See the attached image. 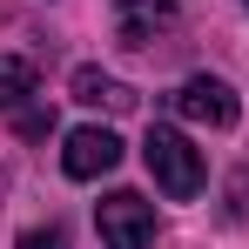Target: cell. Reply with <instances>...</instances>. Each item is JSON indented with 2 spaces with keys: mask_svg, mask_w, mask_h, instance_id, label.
Wrapping results in <instances>:
<instances>
[{
  "mask_svg": "<svg viewBox=\"0 0 249 249\" xmlns=\"http://www.w3.org/2000/svg\"><path fill=\"white\" fill-rule=\"evenodd\" d=\"M142 162H148V175H155V189L168 202H196L202 196V155H196V142L182 128H148Z\"/></svg>",
  "mask_w": 249,
  "mask_h": 249,
  "instance_id": "obj_1",
  "label": "cell"
},
{
  "mask_svg": "<svg viewBox=\"0 0 249 249\" xmlns=\"http://www.w3.org/2000/svg\"><path fill=\"white\" fill-rule=\"evenodd\" d=\"M94 229L108 249H148L155 243V202H142L135 189H115L94 202Z\"/></svg>",
  "mask_w": 249,
  "mask_h": 249,
  "instance_id": "obj_2",
  "label": "cell"
},
{
  "mask_svg": "<svg viewBox=\"0 0 249 249\" xmlns=\"http://www.w3.org/2000/svg\"><path fill=\"white\" fill-rule=\"evenodd\" d=\"M168 108H175L182 122H202V128H236V115H243L236 88L222 81V74H189V81L168 94Z\"/></svg>",
  "mask_w": 249,
  "mask_h": 249,
  "instance_id": "obj_3",
  "label": "cell"
},
{
  "mask_svg": "<svg viewBox=\"0 0 249 249\" xmlns=\"http://www.w3.org/2000/svg\"><path fill=\"white\" fill-rule=\"evenodd\" d=\"M115 162H122L115 128H74V135L61 142V168H68L74 182H94V175H108Z\"/></svg>",
  "mask_w": 249,
  "mask_h": 249,
  "instance_id": "obj_4",
  "label": "cell"
},
{
  "mask_svg": "<svg viewBox=\"0 0 249 249\" xmlns=\"http://www.w3.org/2000/svg\"><path fill=\"white\" fill-rule=\"evenodd\" d=\"M68 88H74L81 108H108V115H128V108H135V88H122L115 74H101V68H74Z\"/></svg>",
  "mask_w": 249,
  "mask_h": 249,
  "instance_id": "obj_5",
  "label": "cell"
},
{
  "mask_svg": "<svg viewBox=\"0 0 249 249\" xmlns=\"http://www.w3.org/2000/svg\"><path fill=\"white\" fill-rule=\"evenodd\" d=\"M115 14H122V41L148 47V34L175 20V0H115Z\"/></svg>",
  "mask_w": 249,
  "mask_h": 249,
  "instance_id": "obj_6",
  "label": "cell"
},
{
  "mask_svg": "<svg viewBox=\"0 0 249 249\" xmlns=\"http://www.w3.org/2000/svg\"><path fill=\"white\" fill-rule=\"evenodd\" d=\"M34 61H20V54H0V108H20L27 94H34Z\"/></svg>",
  "mask_w": 249,
  "mask_h": 249,
  "instance_id": "obj_7",
  "label": "cell"
},
{
  "mask_svg": "<svg viewBox=\"0 0 249 249\" xmlns=\"http://www.w3.org/2000/svg\"><path fill=\"white\" fill-rule=\"evenodd\" d=\"M14 128H20L27 142H47V135H54V115H47V108H27V115H14Z\"/></svg>",
  "mask_w": 249,
  "mask_h": 249,
  "instance_id": "obj_8",
  "label": "cell"
},
{
  "mask_svg": "<svg viewBox=\"0 0 249 249\" xmlns=\"http://www.w3.org/2000/svg\"><path fill=\"white\" fill-rule=\"evenodd\" d=\"M14 249H68V236H61V229H27Z\"/></svg>",
  "mask_w": 249,
  "mask_h": 249,
  "instance_id": "obj_9",
  "label": "cell"
},
{
  "mask_svg": "<svg viewBox=\"0 0 249 249\" xmlns=\"http://www.w3.org/2000/svg\"><path fill=\"white\" fill-rule=\"evenodd\" d=\"M243 7H249V0H243Z\"/></svg>",
  "mask_w": 249,
  "mask_h": 249,
  "instance_id": "obj_10",
  "label": "cell"
}]
</instances>
